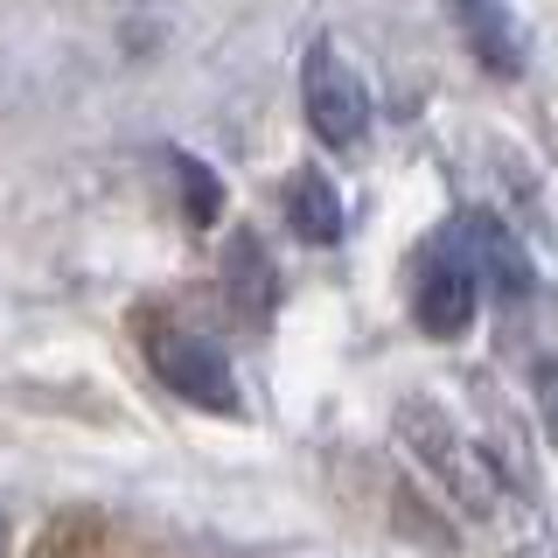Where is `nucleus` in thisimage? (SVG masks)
<instances>
[{
	"label": "nucleus",
	"mask_w": 558,
	"mask_h": 558,
	"mask_svg": "<svg viewBox=\"0 0 558 558\" xmlns=\"http://www.w3.org/2000/svg\"><path fill=\"white\" fill-rule=\"evenodd\" d=\"M531 391H537V412H545V433L558 440V356H545L531 371Z\"/></svg>",
	"instance_id": "nucleus-10"
},
{
	"label": "nucleus",
	"mask_w": 558,
	"mask_h": 558,
	"mask_svg": "<svg viewBox=\"0 0 558 558\" xmlns=\"http://www.w3.org/2000/svg\"><path fill=\"white\" fill-rule=\"evenodd\" d=\"M461 28L475 35L482 63L496 70V77H510L517 70V35H510V22H502V0H461Z\"/></svg>",
	"instance_id": "nucleus-8"
},
{
	"label": "nucleus",
	"mask_w": 558,
	"mask_h": 558,
	"mask_svg": "<svg viewBox=\"0 0 558 558\" xmlns=\"http://www.w3.org/2000/svg\"><path fill=\"white\" fill-rule=\"evenodd\" d=\"M154 371H161V384L174 398H189V405L238 412V377H231V363H223V349H209L203 336H189V328L154 336Z\"/></svg>",
	"instance_id": "nucleus-3"
},
{
	"label": "nucleus",
	"mask_w": 558,
	"mask_h": 558,
	"mask_svg": "<svg viewBox=\"0 0 558 558\" xmlns=\"http://www.w3.org/2000/svg\"><path fill=\"white\" fill-rule=\"evenodd\" d=\"M453 252L475 272L496 279L502 301H523V293L537 287V272H531V258H523V244L510 238V223H496L488 209H461V217H453Z\"/></svg>",
	"instance_id": "nucleus-5"
},
{
	"label": "nucleus",
	"mask_w": 558,
	"mask_h": 558,
	"mask_svg": "<svg viewBox=\"0 0 558 558\" xmlns=\"http://www.w3.org/2000/svg\"><path fill=\"white\" fill-rule=\"evenodd\" d=\"M398 433H405V440H412V453H418V461H426L433 475H440V482L453 488V496L468 502V510H475V517H488V502H496V488H488L482 461L468 453V440H453V426H447V418L426 405V398H412V405L398 412Z\"/></svg>",
	"instance_id": "nucleus-2"
},
{
	"label": "nucleus",
	"mask_w": 558,
	"mask_h": 558,
	"mask_svg": "<svg viewBox=\"0 0 558 558\" xmlns=\"http://www.w3.org/2000/svg\"><path fill=\"white\" fill-rule=\"evenodd\" d=\"M174 182H182V209H189V223H196V231H209V223L223 217V182L196 161V154H174Z\"/></svg>",
	"instance_id": "nucleus-9"
},
{
	"label": "nucleus",
	"mask_w": 558,
	"mask_h": 558,
	"mask_svg": "<svg viewBox=\"0 0 558 558\" xmlns=\"http://www.w3.org/2000/svg\"><path fill=\"white\" fill-rule=\"evenodd\" d=\"M475 266H468L453 244H433L426 258H418V287H412V314L418 328H426L433 342H453L468 336V322H475Z\"/></svg>",
	"instance_id": "nucleus-4"
},
{
	"label": "nucleus",
	"mask_w": 558,
	"mask_h": 558,
	"mask_svg": "<svg viewBox=\"0 0 558 558\" xmlns=\"http://www.w3.org/2000/svg\"><path fill=\"white\" fill-rule=\"evenodd\" d=\"M301 98H307V126L328 140V147H356L371 133V92L349 70V57L336 43H314L301 63Z\"/></svg>",
	"instance_id": "nucleus-1"
},
{
	"label": "nucleus",
	"mask_w": 558,
	"mask_h": 558,
	"mask_svg": "<svg viewBox=\"0 0 558 558\" xmlns=\"http://www.w3.org/2000/svg\"><path fill=\"white\" fill-rule=\"evenodd\" d=\"M0 558H8V523H0Z\"/></svg>",
	"instance_id": "nucleus-11"
},
{
	"label": "nucleus",
	"mask_w": 558,
	"mask_h": 558,
	"mask_svg": "<svg viewBox=\"0 0 558 558\" xmlns=\"http://www.w3.org/2000/svg\"><path fill=\"white\" fill-rule=\"evenodd\" d=\"M223 287H231V301L252 314V322H266V314H272L279 279H272L266 244H258L252 231H231V244H223Z\"/></svg>",
	"instance_id": "nucleus-6"
},
{
	"label": "nucleus",
	"mask_w": 558,
	"mask_h": 558,
	"mask_svg": "<svg viewBox=\"0 0 558 558\" xmlns=\"http://www.w3.org/2000/svg\"><path fill=\"white\" fill-rule=\"evenodd\" d=\"M287 217H293V231H301L307 244H336L342 238V196H336V182H328L322 168H301V174H293V189H287Z\"/></svg>",
	"instance_id": "nucleus-7"
}]
</instances>
